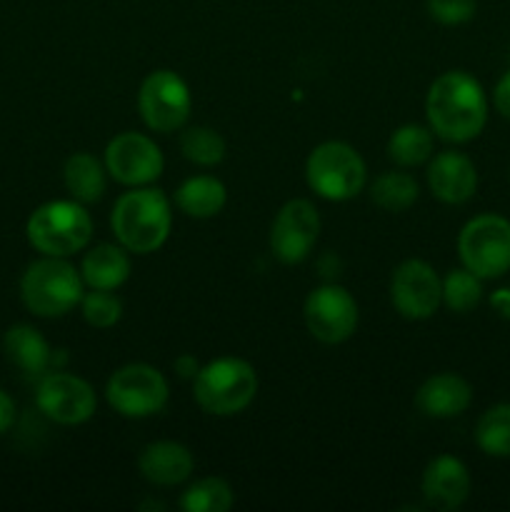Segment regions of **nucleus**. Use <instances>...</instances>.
<instances>
[{"instance_id":"obj_10","label":"nucleus","mask_w":510,"mask_h":512,"mask_svg":"<svg viewBox=\"0 0 510 512\" xmlns=\"http://www.w3.org/2000/svg\"><path fill=\"white\" fill-rule=\"evenodd\" d=\"M305 325L310 335L325 345L345 343L358 328V303L343 285L325 283L305 300Z\"/></svg>"},{"instance_id":"obj_11","label":"nucleus","mask_w":510,"mask_h":512,"mask_svg":"<svg viewBox=\"0 0 510 512\" xmlns=\"http://www.w3.org/2000/svg\"><path fill=\"white\" fill-rule=\"evenodd\" d=\"M393 308L408 320H428L443 303V280L425 260H405L390 278Z\"/></svg>"},{"instance_id":"obj_18","label":"nucleus","mask_w":510,"mask_h":512,"mask_svg":"<svg viewBox=\"0 0 510 512\" xmlns=\"http://www.w3.org/2000/svg\"><path fill=\"white\" fill-rule=\"evenodd\" d=\"M193 453L183 443L175 440H158V443L145 445L138 458V470L148 483L160 488H173L185 483L193 473Z\"/></svg>"},{"instance_id":"obj_30","label":"nucleus","mask_w":510,"mask_h":512,"mask_svg":"<svg viewBox=\"0 0 510 512\" xmlns=\"http://www.w3.org/2000/svg\"><path fill=\"white\" fill-rule=\"evenodd\" d=\"M428 15L440 25H463L473 20L478 3L475 0H425Z\"/></svg>"},{"instance_id":"obj_14","label":"nucleus","mask_w":510,"mask_h":512,"mask_svg":"<svg viewBox=\"0 0 510 512\" xmlns=\"http://www.w3.org/2000/svg\"><path fill=\"white\" fill-rule=\"evenodd\" d=\"M40 413L58 425H80L90 420L98 408V398L90 383L70 373H48L40 378L35 390Z\"/></svg>"},{"instance_id":"obj_33","label":"nucleus","mask_w":510,"mask_h":512,"mask_svg":"<svg viewBox=\"0 0 510 512\" xmlns=\"http://www.w3.org/2000/svg\"><path fill=\"white\" fill-rule=\"evenodd\" d=\"M175 370H178L183 378H195V373H198V363H195L193 355H180L178 360H175Z\"/></svg>"},{"instance_id":"obj_12","label":"nucleus","mask_w":510,"mask_h":512,"mask_svg":"<svg viewBox=\"0 0 510 512\" xmlns=\"http://www.w3.org/2000/svg\"><path fill=\"white\" fill-rule=\"evenodd\" d=\"M165 160L153 138L143 133H120L105 148V170L118 183L140 188L160 178Z\"/></svg>"},{"instance_id":"obj_22","label":"nucleus","mask_w":510,"mask_h":512,"mask_svg":"<svg viewBox=\"0 0 510 512\" xmlns=\"http://www.w3.org/2000/svg\"><path fill=\"white\" fill-rule=\"evenodd\" d=\"M105 165L100 163L95 155L90 153H73L68 160H65L63 168V180L68 193L73 195V200L78 203H95V200L103 198L105 193Z\"/></svg>"},{"instance_id":"obj_1","label":"nucleus","mask_w":510,"mask_h":512,"mask_svg":"<svg viewBox=\"0 0 510 512\" xmlns=\"http://www.w3.org/2000/svg\"><path fill=\"white\" fill-rule=\"evenodd\" d=\"M430 130L448 143H468L488 123L483 85L465 70H448L430 85L425 100Z\"/></svg>"},{"instance_id":"obj_7","label":"nucleus","mask_w":510,"mask_h":512,"mask_svg":"<svg viewBox=\"0 0 510 512\" xmlns=\"http://www.w3.org/2000/svg\"><path fill=\"white\" fill-rule=\"evenodd\" d=\"M458 253L463 268L480 280L505 275L510 270V220L493 213L468 220L458 235Z\"/></svg>"},{"instance_id":"obj_15","label":"nucleus","mask_w":510,"mask_h":512,"mask_svg":"<svg viewBox=\"0 0 510 512\" xmlns=\"http://www.w3.org/2000/svg\"><path fill=\"white\" fill-rule=\"evenodd\" d=\"M423 498L433 510H455L468 500L470 473L463 460L453 455H438L423 473Z\"/></svg>"},{"instance_id":"obj_26","label":"nucleus","mask_w":510,"mask_h":512,"mask_svg":"<svg viewBox=\"0 0 510 512\" xmlns=\"http://www.w3.org/2000/svg\"><path fill=\"white\" fill-rule=\"evenodd\" d=\"M233 503V488L223 478L198 480L180 498V508L185 512H225L233 508Z\"/></svg>"},{"instance_id":"obj_23","label":"nucleus","mask_w":510,"mask_h":512,"mask_svg":"<svg viewBox=\"0 0 510 512\" xmlns=\"http://www.w3.org/2000/svg\"><path fill=\"white\" fill-rule=\"evenodd\" d=\"M418 180L403 170H388L370 185V198L385 213H403L418 200Z\"/></svg>"},{"instance_id":"obj_25","label":"nucleus","mask_w":510,"mask_h":512,"mask_svg":"<svg viewBox=\"0 0 510 512\" xmlns=\"http://www.w3.org/2000/svg\"><path fill=\"white\" fill-rule=\"evenodd\" d=\"M475 443L490 458H510V403L493 405L480 415Z\"/></svg>"},{"instance_id":"obj_4","label":"nucleus","mask_w":510,"mask_h":512,"mask_svg":"<svg viewBox=\"0 0 510 512\" xmlns=\"http://www.w3.org/2000/svg\"><path fill=\"white\" fill-rule=\"evenodd\" d=\"M25 233L38 253L68 258L88 248L93 238V220L78 200H50L30 215Z\"/></svg>"},{"instance_id":"obj_9","label":"nucleus","mask_w":510,"mask_h":512,"mask_svg":"<svg viewBox=\"0 0 510 512\" xmlns=\"http://www.w3.org/2000/svg\"><path fill=\"white\" fill-rule=\"evenodd\" d=\"M138 110L143 123L155 133H175L185 128L193 110L188 83L175 70H153L140 83Z\"/></svg>"},{"instance_id":"obj_3","label":"nucleus","mask_w":510,"mask_h":512,"mask_svg":"<svg viewBox=\"0 0 510 512\" xmlns=\"http://www.w3.org/2000/svg\"><path fill=\"white\" fill-rule=\"evenodd\" d=\"M258 393V373L248 360L218 358L193 378L195 403L210 415L228 418L248 408Z\"/></svg>"},{"instance_id":"obj_28","label":"nucleus","mask_w":510,"mask_h":512,"mask_svg":"<svg viewBox=\"0 0 510 512\" xmlns=\"http://www.w3.org/2000/svg\"><path fill=\"white\" fill-rule=\"evenodd\" d=\"M483 298V283L468 268L450 270L443 280V303L453 313H470Z\"/></svg>"},{"instance_id":"obj_13","label":"nucleus","mask_w":510,"mask_h":512,"mask_svg":"<svg viewBox=\"0 0 510 512\" xmlns=\"http://www.w3.org/2000/svg\"><path fill=\"white\" fill-rule=\"evenodd\" d=\"M320 233V215L310 200H288L270 228V250L285 265L303 263Z\"/></svg>"},{"instance_id":"obj_31","label":"nucleus","mask_w":510,"mask_h":512,"mask_svg":"<svg viewBox=\"0 0 510 512\" xmlns=\"http://www.w3.org/2000/svg\"><path fill=\"white\" fill-rule=\"evenodd\" d=\"M493 100H495V108H498V113L503 115V118L510 120V70L498 80V85H495Z\"/></svg>"},{"instance_id":"obj_29","label":"nucleus","mask_w":510,"mask_h":512,"mask_svg":"<svg viewBox=\"0 0 510 512\" xmlns=\"http://www.w3.org/2000/svg\"><path fill=\"white\" fill-rule=\"evenodd\" d=\"M80 310H83L85 323L100 330L113 328V325L123 318V303H120V298H115L113 290L90 288V293H83Z\"/></svg>"},{"instance_id":"obj_27","label":"nucleus","mask_w":510,"mask_h":512,"mask_svg":"<svg viewBox=\"0 0 510 512\" xmlns=\"http://www.w3.org/2000/svg\"><path fill=\"white\" fill-rule=\"evenodd\" d=\"M180 153L200 168H213L225 158V140L218 130L195 125L180 135Z\"/></svg>"},{"instance_id":"obj_16","label":"nucleus","mask_w":510,"mask_h":512,"mask_svg":"<svg viewBox=\"0 0 510 512\" xmlns=\"http://www.w3.org/2000/svg\"><path fill=\"white\" fill-rule=\"evenodd\" d=\"M430 193L448 205H460L473 198L478 188V170L473 160L455 150L438 153L428 165Z\"/></svg>"},{"instance_id":"obj_17","label":"nucleus","mask_w":510,"mask_h":512,"mask_svg":"<svg viewBox=\"0 0 510 512\" xmlns=\"http://www.w3.org/2000/svg\"><path fill=\"white\" fill-rule=\"evenodd\" d=\"M473 403V388L455 373H438L425 380L415 393V408L435 420L455 418Z\"/></svg>"},{"instance_id":"obj_5","label":"nucleus","mask_w":510,"mask_h":512,"mask_svg":"<svg viewBox=\"0 0 510 512\" xmlns=\"http://www.w3.org/2000/svg\"><path fill=\"white\" fill-rule=\"evenodd\" d=\"M20 295L30 313L60 318L83 300V275L63 258L35 260L20 280Z\"/></svg>"},{"instance_id":"obj_19","label":"nucleus","mask_w":510,"mask_h":512,"mask_svg":"<svg viewBox=\"0 0 510 512\" xmlns=\"http://www.w3.org/2000/svg\"><path fill=\"white\" fill-rule=\"evenodd\" d=\"M83 283L93 290H118L130 278V258L123 245L98 243L80 265Z\"/></svg>"},{"instance_id":"obj_24","label":"nucleus","mask_w":510,"mask_h":512,"mask_svg":"<svg viewBox=\"0 0 510 512\" xmlns=\"http://www.w3.org/2000/svg\"><path fill=\"white\" fill-rule=\"evenodd\" d=\"M388 155L403 168H415L433 155V130L423 125H400L388 140Z\"/></svg>"},{"instance_id":"obj_21","label":"nucleus","mask_w":510,"mask_h":512,"mask_svg":"<svg viewBox=\"0 0 510 512\" xmlns=\"http://www.w3.org/2000/svg\"><path fill=\"white\" fill-rule=\"evenodd\" d=\"M3 345L8 358L28 375H45L53 358L48 340L30 325H13L5 333Z\"/></svg>"},{"instance_id":"obj_20","label":"nucleus","mask_w":510,"mask_h":512,"mask_svg":"<svg viewBox=\"0 0 510 512\" xmlns=\"http://www.w3.org/2000/svg\"><path fill=\"white\" fill-rule=\"evenodd\" d=\"M225 200H228V190L213 175H195V178L183 180L175 190V205L185 215L198 220L218 215L225 208Z\"/></svg>"},{"instance_id":"obj_2","label":"nucleus","mask_w":510,"mask_h":512,"mask_svg":"<svg viewBox=\"0 0 510 512\" xmlns=\"http://www.w3.org/2000/svg\"><path fill=\"white\" fill-rule=\"evenodd\" d=\"M110 228L128 253H155L173 228L170 200L158 188H133L113 205Z\"/></svg>"},{"instance_id":"obj_8","label":"nucleus","mask_w":510,"mask_h":512,"mask_svg":"<svg viewBox=\"0 0 510 512\" xmlns=\"http://www.w3.org/2000/svg\"><path fill=\"white\" fill-rule=\"evenodd\" d=\"M110 408L123 418H150L168 405L170 388L158 368L145 363H130L115 370L105 385Z\"/></svg>"},{"instance_id":"obj_6","label":"nucleus","mask_w":510,"mask_h":512,"mask_svg":"<svg viewBox=\"0 0 510 512\" xmlns=\"http://www.w3.org/2000/svg\"><path fill=\"white\" fill-rule=\"evenodd\" d=\"M305 178L315 195L330 203H345L363 190L365 163L353 145L328 140L308 155Z\"/></svg>"},{"instance_id":"obj_32","label":"nucleus","mask_w":510,"mask_h":512,"mask_svg":"<svg viewBox=\"0 0 510 512\" xmlns=\"http://www.w3.org/2000/svg\"><path fill=\"white\" fill-rule=\"evenodd\" d=\"M13 423H15V403L5 390H0V435L8 433Z\"/></svg>"}]
</instances>
